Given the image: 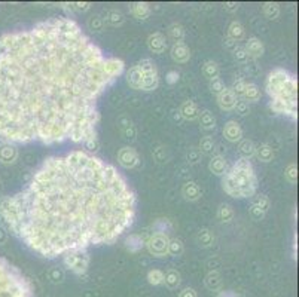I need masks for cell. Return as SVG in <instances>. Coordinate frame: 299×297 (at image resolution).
Listing matches in <instances>:
<instances>
[{"label":"cell","instance_id":"9c48e42d","mask_svg":"<svg viewBox=\"0 0 299 297\" xmlns=\"http://www.w3.org/2000/svg\"><path fill=\"white\" fill-rule=\"evenodd\" d=\"M170 55H171L173 61H176L179 64H185L191 58V49L185 42H177V43H173Z\"/></svg>","mask_w":299,"mask_h":297},{"label":"cell","instance_id":"bcb514c9","mask_svg":"<svg viewBox=\"0 0 299 297\" xmlns=\"http://www.w3.org/2000/svg\"><path fill=\"white\" fill-rule=\"evenodd\" d=\"M232 57H234V59L237 61V62H240V64H246L247 61H249V55H247V52H246V49H244V46H241V45H238L234 51H232Z\"/></svg>","mask_w":299,"mask_h":297},{"label":"cell","instance_id":"ac0fdd59","mask_svg":"<svg viewBox=\"0 0 299 297\" xmlns=\"http://www.w3.org/2000/svg\"><path fill=\"white\" fill-rule=\"evenodd\" d=\"M180 115H182V118L186 119V120H195V119H198L199 115L198 106L194 101L186 100L180 106Z\"/></svg>","mask_w":299,"mask_h":297},{"label":"cell","instance_id":"7bdbcfd3","mask_svg":"<svg viewBox=\"0 0 299 297\" xmlns=\"http://www.w3.org/2000/svg\"><path fill=\"white\" fill-rule=\"evenodd\" d=\"M252 205H255L256 208H259L262 213L266 214L268 210H270V207H271V201H270V198L266 195H258Z\"/></svg>","mask_w":299,"mask_h":297},{"label":"cell","instance_id":"ba28073f","mask_svg":"<svg viewBox=\"0 0 299 297\" xmlns=\"http://www.w3.org/2000/svg\"><path fill=\"white\" fill-rule=\"evenodd\" d=\"M118 162H119L121 167L125 168V170H133V168L139 167L140 156L139 153H137V150L130 147V146H125V147L119 149Z\"/></svg>","mask_w":299,"mask_h":297},{"label":"cell","instance_id":"c3c4849f","mask_svg":"<svg viewBox=\"0 0 299 297\" xmlns=\"http://www.w3.org/2000/svg\"><path fill=\"white\" fill-rule=\"evenodd\" d=\"M234 110L238 113L240 116H247V115H249V112H250V106H249V103H247V101H244L243 98H240L237 100V104H235Z\"/></svg>","mask_w":299,"mask_h":297},{"label":"cell","instance_id":"4316f807","mask_svg":"<svg viewBox=\"0 0 299 297\" xmlns=\"http://www.w3.org/2000/svg\"><path fill=\"white\" fill-rule=\"evenodd\" d=\"M180 282H182V275H180V272L177 269H168L164 274V284L168 288H171V290L177 288L180 285Z\"/></svg>","mask_w":299,"mask_h":297},{"label":"cell","instance_id":"83f0119b","mask_svg":"<svg viewBox=\"0 0 299 297\" xmlns=\"http://www.w3.org/2000/svg\"><path fill=\"white\" fill-rule=\"evenodd\" d=\"M201 72H202L204 78H207L208 80L215 79V78H219L220 75V69L219 65H218V62H216V61H212V59H208V61H205V62L202 64Z\"/></svg>","mask_w":299,"mask_h":297},{"label":"cell","instance_id":"681fc988","mask_svg":"<svg viewBox=\"0 0 299 297\" xmlns=\"http://www.w3.org/2000/svg\"><path fill=\"white\" fill-rule=\"evenodd\" d=\"M199 159H201V153H199L198 147H191V149L186 152V160H188L191 165L198 163Z\"/></svg>","mask_w":299,"mask_h":297},{"label":"cell","instance_id":"74e56055","mask_svg":"<svg viewBox=\"0 0 299 297\" xmlns=\"http://www.w3.org/2000/svg\"><path fill=\"white\" fill-rule=\"evenodd\" d=\"M136 65L139 67L140 72L143 73V76H146V75H154V73H158V69H157L155 62H154L152 59H149V58L141 59V61H139Z\"/></svg>","mask_w":299,"mask_h":297},{"label":"cell","instance_id":"ffe728a7","mask_svg":"<svg viewBox=\"0 0 299 297\" xmlns=\"http://www.w3.org/2000/svg\"><path fill=\"white\" fill-rule=\"evenodd\" d=\"M241 98L247 103H256L260 100V89L259 86L256 83H252V82H247L246 86H244V92L241 95Z\"/></svg>","mask_w":299,"mask_h":297},{"label":"cell","instance_id":"9a60e30c","mask_svg":"<svg viewBox=\"0 0 299 297\" xmlns=\"http://www.w3.org/2000/svg\"><path fill=\"white\" fill-rule=\"evenodd\" d=\"M237 100L238 98L235 97V94L231 89L226 88L223 92H220L218 95V104L223 112H231V110H234V107L237 104Z\"/></svg>","mask_w":299,"mask_h":297},{"label":"cell","instance_id":"44dd1931","mask_svg":"<svg viewBox=\"0 0 299 297\" xmlns=\"http://www.w3.org/2000/svg\"><path fill=\"white\" fill-rule=\"evenodd\" d=\"M198 122L199 126H201L204 131H212V129L216 128V118L213 116V113H212L210 110H202V112H199Z\"/></svg>","mask_w":299,"mask_h":297},{"label":"cell","instance_id":"ab89813d","mask_svg":"<svg viewBox=\"0 0 299 297\" xmlns=\"http://www.w3.org/2000/svg\"><path fill=\"white\" fill-rule=\"evenodd\" d=\"M183 253V242L179 238H171L168 242V256H180Z\"/></svg>","mask_w":299,"mask_h":297},{"label":"cell","instance_id":"7402d4cb","mask_svg":"<svg viewBox=\"0 0 299 297\" xmlns=\"http://www.w3.org/2000/svg\"><path fill=\"white\" fill-rule=\"evenodd\" d=\"M204 284L210 291H220L222 288V277L218 271H210L205 278H204Z\"/></svg>","mask_w":299,"mask_h":297},{"label":"cell","instance_id":"f546056e","mask_svg":"<svg viewBox=\"0 0 299 297\" xmlns=\"http://www.w3.org/2000/svg\"><path fill=\"white\" fill-rule=\"evenodd\" d=\"M246 31H244V27L240 21H232L229 25H228V38H231L232 40L238 42L244 38Z\"/></svg>","mask_w":299,"mask_h":297},{"label":"cell","instance_id":"db71d44e","mask_svg":"<svg viewBox=\"0 0 299 297\" xmlns=\"http://www.w3.org/2000/svg\"><path fill=\"white\" fill-rule=\"evenodd\" d=\"M223 46H225L226 49H229V51L232 52V51H234V49H235V48L238 46V42H235V40H232L231 38H228V36H226V38L223 39Z\"/></svg>","mask_w":299,"mask_h":297},{"label":"cell","instance_id":"2e32d148","mask_svg":"<svg viewBox=\"0 0 299 297\" xmlns=\"http://www.w3.org/2000/svg\"><path fill=\"white\" fill-rule=\"evenodd\" d=\"M119 128L124 139L128 140V141H134L136 137H137V129H136V125L133 123V120L127 116H121L119 118Z\"/></svg>","mask_w":299,"mask_h":297},{"label":"cell","instance_id":"f5cc1de1","mask_svg":"<svg viewBox=\"0 0 299 297\" xmlns=\"http://www.w3.org/2000/svg\"><path fill=\"white\" fill-rule=\"evenodd\" d=\"M250 216L253 220H262V218L265 217V213H262L259 208H256L255 205H252L250 207Z\"/></svg>","mask_w":299,"mask_h":297},{"label":"cell","instance_id":"9f6ffc18","mask_svg":"<svg viewBox=\"0 0 299 297\" xmlns=\"http://www.w3.org/2000/svg\"><path fill=\"white\" fill-rule=\"evenodd\" d=\"M179 297H198V294H197V291L194 288L188 287V288H185V290L180 291Z\"/></svg>","mask_w":299,"mask_h":297},{"label":"cell","instance_id":"7dc6e473","mask_svg":"<svg viewBox=\"0 0 299 297\" xmlns=\"http://www.w3.org/2000/svg\"><path fill=\"white\" fill-rule=\"evenodd\" d=\"M246 83H247V82L243 79V78H237V79L232 82V88H231V91H232V92L235 94V97H237V98L243 95Z\"/></svg>","mask_w":299,"mask_h":297},{"label":"cell","instance_id":"6f0895ef","mask_svg":"<svg viewBox=\"0 0 299 297\" xmlns=\"http://www.w3.org/2000/svg\"><path fill=\"white\" fill-rule=\"evenodd\" d=\"M6 239H8V235H6V232L0 227V244H3V242H6Z\"/></svg>","mask_w":299,"mask_h":297},{"label":"cell","instance_id":"d6a6232c","mask_svg":"<svg viewBox=\"0 0 299 297\" xmlns=\"http://www.w3.org/2000/svg\"><path fill=\"white\" fill-rule=\"evenodd\" d=\"M216 147V144H215V140L212 139V137H208V136H205V137H202L201 141H199V146H198V150L201 155H207V156H212L213 153H215V149Z\"/></svg>","mask_w":299,"mask_h":297},{"label":"cell","instance_id":"d4e9b609","mask_svg":"<svg viewBox=\"0 0 299 297\" xmlns=\"http://www.w3.org/2000/svg\"><path fill=\"white\" fill-rule=\"evenodd\" d=\"M195 239L201 248H210L215 244V235L210 229H199Z\"/></svg>","mask_w":299,"mask_h":297},{"label":"cell","instance_id":"4fadbf2b","mask_svg":"<svg viewBox=\"0 0 299 297\" xmlns=\"http://www.w3.org/2000/svg\"><path fill=\"white\" fill-rule=\"evenodd\" d=\"M208 170L212 174H215L218 177H223L228 171V162L222 155H213L208 162Z\"/></svg>","mask_w":299,"mask_h":297},{"label":"cell","instance_id":"5bb4252c","mask_svg":"<svg viewBox=\"0 0 299 297\" xmlns=\"http://www.w3.org/2000/svg\"><path fill=\"white\" fill-rule=\"evenodd\" d=\"M244 49H246L249 58L253 59L260 58L263 55V52H265V46H263V43L258 38H250V39L247 40L246 45H244Z\"/></svg>","mask_w":299,"mask_h":297},{"label":"cell","instance_id":"30bf717a","mask_svg":"<svg viewBox=\"0 0 299 297\" xmlns=\"http://www.w3.org/2000/svg\"><path fill=\"white\" fill-rule=\"evenodd\" d=\"M147 48L154 54H162L167 49V39L161 31H155L147 38Z\"/></svg>","mask_w":299,"mask_h":297},{"label":"cell","instance_id":"277c9868","mask_svg":"<svg viewBox=\"0 0 299 297\" xmlns=\"http://www.w3.org/2000/svg\"><path fill=\"white\" fill-rule=\"evenodd\" d=\"M222 189L231 198H250L258 190V177L249 159L240 158L222 177Z\"/></svg>","mask_w":299,"mask_h":297},{"label":"cell","instance_id":"7c38bea8","mask_svg":"<svg viewBox=\"0 0 299 297\" xmlns=\"http://www.w3.org/2000/svg\"><path fill=\"white\" fill-rule=\"evenodd\" d=\"M223 137L231 143H238L243 140V129L235 120H229L223 125Z\"/></svg>","mask_w":299,"mask_h":297},{"label":"cell","instance_id":"e0dca14e","mask_svg":"<svg viewBox=\"0 0 299 297\" xmlns=\"http://www.w3.org/2000/svg\"><path fill=\"white\" fill-rule=\"evenodd\" d=\"M182 196L189 202H195L201 198V189L195 181H186L182 186Z\"/></svg>","mask_w":299,"mask_h":297},{"label":"cell","instance_id":"d590c367","mask_svg":"<svg viewBox=\"0 0 299 297\" xmlns=\"http://www.w3.org/2000/svg\"><path fill=\"white\" fill-rule=\"evenodd\" d=\"M143 245H144L143 238L140 237V235H136V234L130 235V237L127 238V241H125V247H127V250H130L131 253H137L139 250H141Z\"/></svg>","mask_w":299,"mask_h":297},{"label":"cell","instance_id":"8d00e7d4","mask_svg":"<svg viewBox=\"0 0 299 297\" xmlns=\"http://www.w3.org/2000/svg\"><path fill=\"white\" fill-rule=\"evenodd\" d=\"M61 8L70 12H86L89 11L91 5L86 2H72V3H61Z\"/></svg>","mask_w":299,"mask_h":297},{"label":"cell","instance_id":"1f68e13d","mask_svg":"<svg viewBox=\"0 0 299 297\" xmlns=\"http://www.w3.org/2000/svg\"><path fill=\"white\" fill-rule=\"evenodd\" d=\"M160 85V75L154 73V75H146L143 76V85H141V91L151 92L155 91Z\"/></svg>","mask_w":299,"mask_h":297},{"label":"cell","instance_id":"f1b7e54d","mask_svg":"<svg viewBox=\"0 0 299 297\" xmlns=\"http://www.w3.org/2000/svg\"><path fill=\"white\" fill-rule=\"evenodd\" d=\"M235 217V211L229 204H220L218 208V218L220 223H231Z\"/></svg>","mask_w":299,"mask_h":297},{"label":"cell","instance_id":"8fae6325","mask_svg":"<svg viewBox=\"0 0 299 297\" xmlns=\"http://www.w3.org/2000/svg\"><path fill=\"white\" fill-rule=\"evenodd\" d=\"M18 159V149L15 144L11 143H2L0 144V162L5 165H11Z\"/></svg>","mask_w":299,"mask_h":297},{"label":"cell","instance_id":"4dcf8cb0","mask_svg":"<svg viewBox=\"0 0 299 297\" xmlns=\"http://www.w3.org/2000/svg\"><path fill=\"white\" fill-rule=\"evenodd\" d=\"M185 35H186V31H185V27L179 24V22H173L170 27H168V38L173 40L174 43H177V42H183L185 39Z\"/></svg>","mask_w":299,"mask_h":297},{"label":"cell","instance_id":"f907efd6","mask_svg":"<svg viewBox=\"0 0 299 297\" xmlns=\"http://www.w3.org/2000/svg\"><path fill=\"white\" fill-rule=\"evenodd\" d=\"M85 147L89 150V152H96L97 149H99V146H100V143H99V139L97 137H93V139H89V140H86L85 143Z\"/></svg>","mask_w":299,"mask_h":297},{"label":"cell","instance_id":"7a4b0ae2","mask_svg":"<svg viewBox=\"0 0 299 297\" xmlns=\"http://www.w3.org/2000/svg\"><path fill=\"white\" fill-rule=\"evenodd\" d=\"M6 227L42 257L113 244L133 224L136 195L118 170L75 150L48 158L27 186L0 199Z\"/></svg>","mask_w":299,"mask_h":297},{"label":"cell","instance_id":"f6af8a7d","mask_svg":"<svg viewBox=\"0 0 299 297\" xmlns=\"http://www.w3.org/2000/svg\"><path fill=\"white\" fill-rule=\"evenodd\" d=\"M208 88H210V91H212L215 95H219L220 92H223V91L226 89L225 82L220 79V78H215V79L208 80Z\"/></svg>","mask_w":299,"mask_h":297},{"label":"cell","instance_id":"484cf974","mask_svg":"<svg viewBox=\"0 0 299 297\" xmlns=\"http://www.w3.org/2000/svg\"><path fill=\"white\" fill-rule=\"evenodd\" d=\"M255 156L259 159L260 162H271L274 159V149L266 143L259 144V146H256Z\"/></svg>","mask_w":299,"mask_h":297},{"label":"cell","instance_id":"5b68a950","mask_svg":"<svg viewBox=\"0 0 299 297\" xmlns=\"http://www.w3.org/2000/svg\"><path fill=\"white\" fill-rule=\"evenodd\" d=\"M0 297H32L27 281L3 257H0Z\"/></svg>","mask_w":299,"mask_h":297},{"label":"cell","instance_id":"3957f363","mask_svg":"<svg viewBox=\"0 0 299 297\" xmlns=\"http://www.w3.org/2000/svg\"><path fill=\"white\" fill-rule=\"evenodd\" d=\"M270 109L287 118H298V80L284 69H274L266 78Z\"/></svg>","mask_w":299,"mask_h":297},{"label":"cell","instance_id":"ee69618b","mask_svg":"<svg viewBox=\"0 0 299 297\" xmlns=\"http://www.w3.org/2000/svg\"><path fill=\"white\" fill-rule=\"evenodd\" d=\"M284 177H286V180H287L289 183H292V184L296 183V180H298V167H296L295 162H290V163L286 167V170H284Z\"/></svg>","mask_w":299,"mask_h":297},{"label":"cell","instance_id":"8992f818","mask_svg":"<svg viewBox=\"0 0 299 297\" xmlns=\"http://www.w3.org/2000/svg\"><path fill=\"white\" fill-rule=\"evenodd\" d=\"M64 266L76 274V275H85L89 268V254L86 250H73L64 254Z\"/></svg>","mask_w":299,"mask_h":297},{"label":"cell","instance_id":"11a10c76","mask_svg":"<svg viewBox=\"0 0 299 297\" xmlns=\"http://www.w3.org/2000/svg\"><path fill=\"white\" fill-rule=\"evenodd\" d=\"M238 6L240 5L237 2H225V5H223L225 11H226V12H231V14L237 12V11H238Z\"/></svg>","mask_w":299,"mask_h":297},{"label":"cell","instance_id":"60d3db41","mask_svg":"<svg viewBox=\"0 0 299 297\" xmlns=\"http://www.w3.org/2000/svg\"><path fill=\"white\" fill-rule=\"evenodd\" d=\"M147 282L151 285H162L164 284V272L160 269H151L147 272Z\"/></svg>","mask_w":299,"mask_h":297},{"label":"cell","instance_id":"836d02e7","mask_svg":"<svg viewBox=\"0 0 299 297\" xmlns=\"http://www.w3.org/2000/svg\"><path fill=\"white\" fill-rule=\"evenodd\" d=\"M262 11H263V15L268 18V20H277L280 15V6L279 3H274V2H266L262 5Z\"/></svg>","mask_w":299,"mask_h":297},{"label":"cell","instance_id":"d6986e66","mask_svg":"<svg viewBox=\"0 0 299 297\" xmlns=\"http://www.w3.org/2000/svg\"><path fill=\"white\" fill-rule=\"evenodd\" d=\"M127 82L130 85L131 89L136 91H141V85H143V73L140 72V69L137 65L131 67L127 73Z\"/></svg>","mask_w":299,"mask_h":297},{"label":"cell","instance_id":"816d5d0a","mask_svg":"<svg viewBox=\"0 0 299 297\" xmlns=\"http://www.w3.org/2000/svg\"><path fill=\"white\" fill-rule=\"evenodd\" d=\"M177 80H179V72L177 70H170L165 76V82L168 85H174V83H177Z\"/></svg>","mask_w":299,"mask_h":297},{"label":"cell","instance_id":"cb8c5ba5","mask_svg":"<svg viewBox=\"0 0 299 297\" xmlns=\"http://www.w3.org/2000/svg\"><path fill=\"white\" fill-rule=\"evenodd\" d=\"M256 144L249 139H243L238 141V152L244 159H250L255 156Z\"/></svg>","mask_w":299,"mask_h":297},{"label":"cell","instance_id":"603a6c76","mask_svg":"<svg viewBox=\"0 0 299 297\" xmlns=\"http://www.w3.org/2000/svg\"><path fill=\"white\" fill-rule=\"evenodd\" d=\"M131 14L137 18V20H146L151 15V6L146 2H136L131 3Z\"/></svg>","mask_w":299,"mask_h":297},{"label":"cell","instance_id":"52a82bcc","mask_svg":"<svg viewBox=\"0 0 299 297\" xmlns=\"http://www.w3.org/2000/svg\"><path fill=\"white\" fill-rule=\"evenodd\" d=\"M168 242H170V238H168L167 234L154 232L151 237L147 238V241L144 244H146L147 251L154 257L162 258L168 256Z\"/></svg>","mask_w":299,"mask_h":297},{"label":"cell","instance_id":"f35d334b","mask_svg":"<svg viewBox=\"0 0 299 297\" xmlns=\"http://www.w3.org/2000/svg\"><path fill=\"white\" fill-rule=\"evenodd\" d=\"M152 155H154V159H155L158 163H167L168 159H170V155H168L167 147L162 146V144H157V146L152 149Z\"/></svg>","mask_w":299,"mask_h":297},{"label":"cell","instance_id":"b9f144b4","mask_svg":"<svg viewBox=\"0 0 299 297\" xmlns=\"http://www.w3.org/2000/svg\"><path fill=\"white\" fill-rule=\"evenodd\" d=\"M104 25H106V21H104V18H101L100 15H94V17H91V18L88 20V28H89L91 31L100 33V31H103Z\"/></svg>","mask_w":299,"mask_h":297},{"label":"cell","instance_id":"e575fe53","mask_svg":"<svg viewBox=\"0 0 299 297\" xmlns=\"http://www.w3.org/2000/svg\"><path fill=\"white\" fill-rule=\"evenodd\" d=\"M124 21H125V17H124V14L121 12L119 9H110V11H107V14H106V22H109L110 25L119 27V25L124 24Z\"/></svg>","mask_w":299,"mask_h":297},{"label":"cell","instance_id":"6da1fadb","mask_svg":"<svg viewBox=\"0 0 299 297\" xmlns=\"http://www.w3.org/2000/svg\"><path fill=\"white\" fill-rule=\"evenodd\" d=\"M101 49L66 17L0 38V141L97 137V101L113 82Z\"/></svg>","mask_w":299,"mask_h":297}]
</instances>
